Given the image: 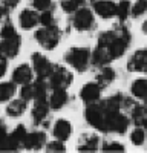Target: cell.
<instances>
[{
    "instance_id": "6da1fadb",
    "label": "cell",
    "mask_w": 147,
    "mask_h": 153,
    "mask_svg": "<svg viewBox=\"0 0 147 153\" xmlns=\"http://www.w3.org/2000/svg\"><path fill=\"white\" fill-rule=\"evenodd\" d=\"M98 45L106 48L110 58L115 60V58H120L129 48L130 34L126 28H117L114 31H107V32L101 34L100 40H98Z\"/></svg>"
},
{
    "instance_id": "7a4b0ae2",
    "label": "cell",
    "mask_w": 147,
    "mask_h": 153,
    "mask_svg": "<svg viewBox=\"0 0 147 153\" xmlns=\"http://www.w3.org/2000/svg\"><path fill=\"white\" fill-rule=\"evenodd\" d=\"M65 60H66L68 65H71L75 71L84 72L86 69H88L89 61H91L89 49H86V48H72L66 54Z\"/></svg>"
},
{
    "instance_id": "3957f363",
    "label": "cell",
    "mask_w": 147,
    "mask_h": 153,
    "mask_svg": "<svg viewBox=\"0 0 147 153\" xmlns=\"http://www.w3.org/2000/svg\"><path fill=\"white\" fill-rule=\"evenodd\" d=\"M84 118L88 120V123L95 127V129L101 130L106 133V112L103 110L100 103H91L84 110Z\"/></svg>"
},
{
    "instance_id": "277c9868",
    "label": "cell",
    "mask_w": 147,
    "mask_h": 153,
    "mask_svg": "<svg viewBox=\"0 0 147 153\" xmlns=\"http://www.w3.org/2000/svg\"><path fill=\"white\" fill-rule=\"evenodd\" d=\"M35 40L45 49H54L60 40V31L54 26H45L35 32Z\"/></svg>"
},
{
    "instance_id": "5b68a950",
    "label": "cell",
    "mask_w": 147,
    "mask_h": 153,
    "mask_svg": "<svg viewBox=\"0 0 147 153\" xmlns=\"http://www.w3.org/2000/svg\"><path fill=\"white\" fill-rule=\"evenodd\" d=\"M72 83V74L61 66H54L52 72L49 75V86L51 89H66Z\"/></svg>"
},
{
    "instance_id": "8992f818",
    "label": "cell",
    "mask_w": 147,
    "mask_h": 153,
    "mask_svg": "<svg viewBox=\"0 0 147 153\" xmlns=\"http://www.w3.org/2000/svg\"><path fill=\"white\" fill-rule=\"evenodd\" d=\"M129 127V118L120 112L115 113H106V133L114 132L118 135H122Z\"/></svg>"
},
{
    "instance_id": "52a82bcc",
    "label": "cell",
    "mask_w": 147,
    "mask_h": 153,
    "mask_svg": "<svg viewBox=\"0 0 147 153\" xmlns=\"http://www.w3.org/2000/svg\"><path fill=\"white\" fill-rule=\"evenodd\" d=\"M95 25V19L92 11L88 8H78L74 14V28L77 31L83 32V31H91Z\"/></svg>"
},
{
    "instance_id": "ba28073f",
    "label": "cell",
    "mask_w": 147,
    "mask_h": 153,
    "mask_svg": "<svg viewBox=\"0 0 147 153\" xmlns=\"http://www.w3.org/2000/svg\"><path fill=\"white\" fill-rule=\"evenodd\" d=\"M32 65H34V71H35L37 76H39L40 80L49 78V75L52 72V68H54L52 63L42 54H34L32 55Z\"/></svg>"
},
{
    "instance_id": "9c48e42d",
    "label": "cell",
    "mask_w": 147,
    "mask_h": 153,
    "mask_svg": "<svg viewBox=\"0 0 147 153\" xmlns=\"http://www.w3.org/2000/svg\"><path fill=\"white\" fill-rule=\"evenodd\" d=\"M129 72H147V49L137 51L127 61Z\"/></svg>"
},
{
    "instance_id": "30bf717a",
    "label": "cell",
    "mask_w": 147,
    "mask_h": 153,
    "mask_svg": "<svg viewBox=\"0 0 147 153\" xmlns=\"http://www.w3.org/2000/svg\"><path fill=\"white\" fill-rule=\"evenodd\" d=\"M94 11L101 19H112L117 16V3L112 0H97L94 2Z\"/></svg>"
},
{
    "instance_id": "8fae6325",
    "label": "cell",
    "mask_w": 147,
    "mask_h": 153,
    "mask_svg": "<svg viewBox=\"0 0 147 153\" xmlns=\"http://www.w3.org/2000/svg\"><path fill=\"white\" fill-rule=\"evenodd\" d=\"M101 86L98 83H88L84 84L81 92H80V97L81 100L84 101L86 104H91V103H97L100 100V95H101Z\"/></svg>"
},
{
    "instance_id": "7c38bea8",
    "label": "cell",
    "mask_w": 147,
    "mask_h": 153,
    "mask_svg": "<svg viewBox=\"0 0 147 153\" xmlns=\"http://www.w3.org/2000/svg\"><path fill=\"white\" fill-rule=\"evenodd\" d=\"M19 49H20V37L19 35L3 38V42L0 43V54L5 55L6 58H14L19 54Z\"/></svg>"
},
{
    "instance_id": "4fadbf2b",
    "label": "cell",
    "mask_w": 147,
    "mask_h": 153,
    "mask_svg": "<svg viewBox=\"0 0 147 153\" xmlns=\"http://www.w3.org/2000/svg\"><path fill=\"white\" fill-rule=\"evenodd\" d=\"M46 143V136L43 132H32V133H26V136L23 138L22 146L28 150H39L45 146Z\"/></svg>"
},
{
    "instance_id": "5bb4252c",
    "label": "cell",
    "mask_w": 147,
    "mask_h": 153,
    "mask_svg": "<svg viewBox=\"0 0 147 153\" xmlns=\"http://www.w3.org/2000/svg\"><path fill=\"white\" fill-rule=\"evenodd\" d=\"M68 100H69V95L66 92V89H54L51 97H49V100H48V104H49V107L58 110V109L66 106Z\"/></svg>"
},
{
    "instance_id": "9a60e30c",
    "label": "cell",
    "mask_w": 147,
    "mask_h": 153,
    "mask_svg": "<svg viewBox=\"0 0 147 153\" xmlns=\"http://www.w3.org/2000/svg\"><path fill=\"white\" fill-rule=\"evenodd\" d=\"M32 80V69L28 65H22L19 66L14 72H12V81L14 84H28Z\"/></svg>"
},
{
    "instance_id": "2e32d148",
    "label": "cell",
    "mask_w": 147,
    "mask_h": 153,
    "mask_svg": "<svg viewBox=\"0 0 147 153\" xmlns=\"http://www.w3.org/2000/svg\"><path fill=\"white\" fill-rule=\"evenodd\" d=\"M19 22H20V26L23 29H32L37 23H39V14L32 9H24L20 12V17H19Z\"/></svg>"
},
{
    "instance_id": "e0dca14e",
    "label": "cell",
    "mask_w": 147,
    "mask_h": 153,
    "mask_svg": "<svg viewBox=\"0 0 147 153\" xmlns=\"http://www.w3.org/2000/svg\"><path fill=\"white\" fill-rule=\"evenodd\" d=\"M100 146V139L95 135H84L80 139L78 152H97Z\"/></svg>"
},
{
    "instance_id": "ac0fdd59",
    "label": "cell",
    "mask_w": 147,
    "mask_h": 153,
    "mask_svg": "<svg viewBox=\"0 0 147 153\" xmlns=\"http://www.w3.org/2000/svg\"><path fill=\"white\" fill-rule=\"evenodd\" d=\"M130 118L135 123V126H143V123L147 120V104L135 103L130 107Z\"/></svg>"
},
{
    "instance_id": "d6986e66",
    "label": "cell",
    "mask_w": 147,
    "mask_h": 153,
    "mask_svg": "<svg viewBox=\"0 0 147 153\" xmlns=\"http://www.w3.org/2000/svg\"><path fill=\"white\" fill-rule=\"evenodd\" d=\"M71 123L66 120H58L54 126V136L60 141H66V139L71 136Z\"/></svg>"
},
{
    "instance_id": "ffe728a7",
    "label": "cell",
    "mask_w": 147,
    "mask_h": 153,
    "mask_svg": "<svg viewBox=\"0 0 147 153\" xmlns=\"http://www.w3.org/2000/svg\"><path fill=\"white\" fill-rule=\"evenodd\" d=\"M48 112H49V104L48 101H35V106L32 109V120L34 123L40 124L48 118Z\"/></svg>"
},
{
    "instance_id": "44dd1931",
    "label": "cell",
    "mask_w": 147,
    "mask_h": 153,
    "mask_svg": "<svg viewBox=\"0 0 147 153\" xmlns=\"http://www.w3.org/2000/svg\"><path fill=\"white\" fill-rule=\"evenodd\" d=\"M114 80H115V71L109 66H101L100 72L97 74V83L101 87H104V86L110 84Z\"/></svg>"
},
{
    "instance_id": "7402d4cb",
    "label": "cell",
    "mask_w": 147,
    "mask_h": 153,
    "mask_svg": "<svg viewBox=\"0 0 147 153\" xmlns=\"http://www.w3.org/2000/svg\"><path fill=\"white\" fill-rule=\"evenodd\" d=\"M24 110H26V101L24 100H12L6 107V113L12 118L20 117L22 113H24Z\"/></svg>"
},
{
    "instance_id": "603a6c76",
    "label": "cell",
    "mask_w": 147,
    "mask_h": 153,
    "mask_svg": "<svg viewBox=\"0 0 147 153\" xmlns=\"http://www.w3.org/2000/svg\"><path fill=\"white\" fill-rule=\"evenodd\" d=\"M130 92L133 97L137 98H146L147 97V80L140 78V80H135L130 86Z\"/></svg>"
},
{
    "instance_id": "cb8c5ba5",
    "label": "cell",
    "mask_w": 147,
    "mask_h": 153,
    "mask_svg": "<svg viewBox=\"0 0 147 153\" xmlns=\"http://www.w3.org/2000/svg\"><path fill=\"white\" fill-rule=\"evenodd\" d=\"M34 100L35 101H48V86L43 80H37L34 84Z\"/></svg>"
},
{
    "instance_id": "d4e9b609",
    "label": "cell",
    "mask_w": 147,
    "mask_h": 153,
    "mask_svg": "<svg viewBox=\"0 0 147 153\" xmlns=\"http://www.w3.org/2000/svg\"><path fill=\"white\" fill-rule=\"evenodd\" d=\"M16 94V86L12 83H0V103H6Z\"/></svg>"
},
{
    "instance_id": "484cf974",
    "label": "cell",
    "mask_w": 147,
    "mask_h": 153,
    "mask_svg": "<svg viewBox=\"0 0 147 153\" xmlns=\"http://www.w3.org/2000/svg\"><path fill=\"white\" fill-rule=\"evenodd\" d=\"M129 16H130V2L129 0H121L117 5V17L121 22H124Z\"/></svg>"
},
{
    "instance_id": "4316f807",
    "label": "cell",
    "mask_w": 147,
    "mask_h": 153,
    "mask_svg": "<svg viewBox=\"0 0 147 153\" xmlns=\"http://www.w3.org/2000/svg\"><path fill=\"white\" fill-rule=\"evenodd\" d=\"M147 12V0H137L133 6H130V16L132 17H141Z\"/></svg>"
},
{
    "instance_id": "83f0119b",
    "label": "cell",
    "mask_w": 147,
    "mask_h": 153,
    "mask_svg": "<svg viewBox=\"0 0 147 153\" xmlns=\"http://www.w3.org/2000/svg\"><path fill=\"white\" fill-rule=\"evenodd\" d=\"M130 141L133 146H143L146 141V132L141 127H135V130L130 133Z\"/></svg>"
},
{
    "instance_id": "f1b7e54d",
    "label": "cell",
    "mask_w": 147,
    "mask_h": 153,
    "mask_svg": "<svg viewBox=\"0 0 147 153\" xmlns=\"http://www.w3.org/2000/svg\"><path fill=\"white\" fill-rule=\"evenodd\" d=\"M84 5V0H61V8L66 12H75L78 8H81Z\"/></svg>"
},
{
    "instance_id": "f546056e",
    "label": "cell",
    "mask_w": 147,
    "mask_h": 153,
    "mask_svg": "<svg viewBox=\"0 0 147 153\" xmlns=\"http://www.w3.org/2000/svg\"><path fill=\"white\" fill-rule=\"evenodd\" d=\"M103 152H110V153H124L126 152V149H124V146L122 144H120V143H115V141H112V143H104V146H103Z\"/></svg>"
},
{
    "instance_id": "4dcf8cb0",
    "label": "cell",
    "mask_w": 147,
    "mask_h": 153,
    "mask_svg": "<svg viewBox=\"0 0 147 153\" xmlns=\"http://www.w3.org/2000/svg\"><path fill=\"white\" fill-rule=\"evenodd\" d=\"M26 136V130H24V127L23 126H19L17 129L11 133V138H12V141H14L19 147L22 146V143H23V138Z\"/></svg>"
},
{
    "instance_id": "1f68e13d",
    "label": "cell",
    "mask_w": 147,
    "mask_h": 153,
    "mask_svg": "<svg viewBox=\"0 0 147 153\" xmlns=\"http://www.w3.org/2000/svg\"><path fill=\"white\" fill-rule=\"evenodd\" d=\"M46 152H49V153H60L61 152L63 153V152H66V149H65L63 143H61L60 139H57V141H52L46 146Z\"/></svg>"
},
{
    "instance_id": "d6a6232c",
    "label": "cell",
    "mask_w": 147,
    "mask_h": 153,
    "mask_svg": "<svg viewBox=\"0 0 147 153\" xmlns=\"http://www.w3.org/2000/svg\"><path fill=\"white\" fill-rule=\"evenodd\" d=\"M20 97H22V100H24V101H29V100H32L34 98V86L32 84H23V87H22V91H20Z\"/></svg>"
},
{
    "instance_id": "836d02e7",
    "label": "cell",
    "mask_w": 147,
    "mask_h": 153,
    "mask_svg": "<svg viewBox=\"0 0 147 153\" xmlns=\"http://www.w3.org/2000/svg\"><path fill=\"white\" fill-rule=\"evenodd\" d=\"M39 22L43 25V26H52L54 25V16L46 9V11H43L42 16H39Z\"/></svg>"
},
{
    "instance_id": "e575fe53",
    "label": "cell",
    "mask_w": 147,
    "mask_h": 153,
    "mask_svg": "<svg viewBox=\"0 0 147 153\" xmlns=\"http://www.w3.org/2000/svg\"><path fill=\"white\" fill-rule=\"evenodd\" d=\"M0 35H2V38H9V37H14L17 34H16L14 26H12V25L8 22L6 25H3V28L0 29Z\"/></svg>"
},
{
    "instance_id": "d590c367",
    "label": "cell",
    "mask_w": 147,
    "mask_h": 153,
    "mask_svg": "<svg viewBox=\"0 0 147 153\" xmlns=\"http://www.w3.org/2000/svg\"><path fill=\"white\" fill-rule=\"evenodd\" d=\"M32 5L39 11H46L51 6V0H32Z\"/></svg>"
},
{
    "instance_id": "8d00e7d4",
    "label": "cell",
    "mask_w": 147,
    "mask_h": 153,
    "mask_svg": "<svg viewBox=\"0 0 147 153\" xmlns=\"http://www.w3.org/2000/svg\"><path fill=\"white\" fill-rule=\"evenodd\" d=\"M5 72H6V58L5 55L0 54V78L5 75Z\"/></svg>"
},
{
    "instance_id": "74e56055",
    "label": "cell",
    "mask_w": 147,
    "mask_h": 153,
    "mask_svg": "<svg viewBox=\"0 0 147 153\" xmlns=\"http://www.w3.org/2000/svg\"><path fill=\"white\" fill-rule=\"evenodd\" d=\"M3 3H5V6H8V8H14V6H17L19 0H3Z\"/></svg>"
},
{
    "instance_id": "f35d334b",
    "label": "cell",
    "mask_w": 147,
    "mask_h": 153,
    "mask_svg": "<svg viewBox=\"0 0 147 153\" xmlns=\"http://www.w3.org/2000/svg\"><path fill=\"white\" fill-rule=\"evenodd\" d=\"M141 31L144 32V34H147V20L143 23V26H141Z\"/></svg>"
},
{
    "instance_id": "ab89813d",
    "label": "cell",
    "mask_w": 147,
    "mask_h": 153,
    "mask_svg": "<svg viewBox=\"0 0 147 153\" xmlns=\"http://www.w3.org/2000/svg\"><path fill=\"white\" fill-rule=\"evenodd\" d=\"M143 126H144V132H146V133H147V120H146V121H144V123H143Z\"/></svg>"
},
{
    "instance_id": "60d3db41",
    "label": "cell",
    "mask_w": 147,
    "mask_h": 153,
    "mask_svg": "<svg viewBox=\"0 0 147 153\" xmlns=\"http://www.w3.org/2000/svg\"><path fill=\"white\" fill-rule=\"evenodd\" d=\"M91 2H92V3H94V2H97V0H91Z\"/></svg>"
}]
</instances>
